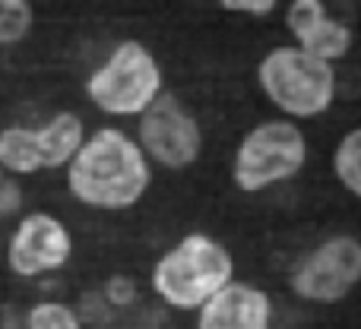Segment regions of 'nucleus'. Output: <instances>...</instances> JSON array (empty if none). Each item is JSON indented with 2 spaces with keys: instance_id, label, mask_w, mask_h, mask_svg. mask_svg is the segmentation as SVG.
Here are the masks:
<instances>
[{
  "instance_id": "obj_18",
  "label": "nucleus",
  "mask_w": 361,
  "mask_h": 329,
  "mask_svg": "<svg viewBox=\"0 0 361 329\" xmlns=\"http://www.w3.org/2000/svg\"><path fill=\"white\" fill-rule=\"evenodd\" d=\"M282 0H219V6L228 13H247V16H269L279 10Z\"/></svg>"
},
{
  "instance_id": "obj_14",
  "label": "nucleus",
  "mask_w": 361,
  "mask_h": 329,
  "mask_svg": "<svg viewBox=\"0 0 361 329\" xmlns=\"http://www.w3.org/2000/svg\"><path fill=\"white\" fill-rule=\"evenodd\" d=\"M35 10L29 0H0V48H16L29 38Z\"/></svg>"
},
{
  "instance_id": "obj_16",
  "label": "nucleus",
  "mask_w": 361,
  "mask_h": 329,
  "mask_svg": "<svg viewBox=\"0 0 361 329\" xmlns=\"http://www.w3.org/2000/svg\"><path fill=\"white\" fill-rule=\"evenodd\" d=\"M326 16H330V13H326L324 0H292V4L286 6V29L292 32L295 42H301V38L317 29Z\"/></svg>"
},
{
  "instance_id": "obj_17",
  "label": "nucleus",
  "mask_w": 361,
  "mask_h": 329,
  "mask_svg": "<svg viewBox=\"0 0 361 329\" xmlns=\"http://www.w3.org/2000/svg\"><path fill=\"white\" fill-rule=\"evenodd\" d=\"M25 209V187L23 178H13L0 168V222L6 218H19Z\"/></svg>"
},
{
  "instance_id": "obj_11",
  "label": "nucleus",
  "mask_w": 361,
  "mask_h": 329,
  "mask_svg": "<svg viewBox=\"0 0 361 329\" xmlns=\"http://www.w3.org/2000/svg\"><path fill=\"white\" fill-rule=\"evenodd\" d=\"M0 168L13 178H32V174L44 171V156L35 127L10 124L0 130Z\"/></svg>"
},
{
  "instance_id": "obj_9",
  "label": "nucleus",
  "mask_w": 361,
  "mask_h": 329,
  "mask_svg": "<svg viewBox=\"0 0 361 329\" xmlns=\"http://www.w3.org/2000/svg\"><path fill=\"white\" fill-rule=\"evenodd\" d=\"M273 301L263 288L231 279L197 311V329H269Z\"/></svg>"
},
{
  "instance_id": "obj_19",
  "label": "nucleus",
  "mask_w": 361,
  "mask_h": 329,
  "mask_svg": "<svg viewBox=\"0 0 361 329\" xmlns=\"http://www.w3.org/2000/svg\"><path fill=\"white\" fill-rule=\"evenodd\" d=\"M105 298H108V304H114V307H127L137 298V285H133V279H127V275H111L105 285Z\"/></svg>"
},
{
  "instance_id": "obj_5",
  "label": "nucleus",
  "mask_w": 361,
  "mask_h": 329,
  "mask_svg": "<svg viewBox=\"0 0 361 329\" xmlns=\"http://www.w3.org/2000/svg\"><path fill=\"white\" fill-rule=\"evenodd\" d=\"M159 57L137 38L118 42L111 54L89 73L86 99L108 118H140L165 92Z\"/></svg>"
},
{
  "instance_id": "obj_1",
  "label": "nucleus",
  "mask_w": 361,
  "mask_h": 329,
  "mask_svg": "<svg viewBox=\"0 0 361 329\" xmlns=\"http://www.w3.org/2000/svg\"><path fill=\"white\" fill-rule=\"evenodd\" d=\"M152 165L137 137L121 127H99L63 168L67 190L86 209H133L152 187Z\"/></svg>"
},
{
  "instance_id": "obj_7",
  "label": "nucleus",
  "mask_w": 361,
  "mask_h": 329,
  "mask_svg": "<svg viewBox=\"0 0 361 329\" xmlns=\"http://www.w3.org/2000/svg\"><path fill=\"white\" fill-rule=\"evenodd\" d=\"M288 285L307 304H336L361 285V241L330 235L295 263Z\"/></svg>"
},
{
  "instance_id": "obj_10",
  "label": "nucleus",
  "mask_w": 361,
  "mask_h": 329,
  "mask_svg": "<svg viewBox=\"0 0 361 329\" xmlns=\"http://www.w3.org/2000/svg\"><path fill=\"white\" fill-rule=\"evenodd\" d=\"M38 130V143H42V156H44V171H63L73 156L82 149L86 143V124L76 111H57L44 120Z\"/></svg>"
},
{
  "instance_id": "obj_12",
  "label": "nucleus",
  "mask_w": 361,
  "mask_h": 329,
  "mask_svg": "<svg viewBox=\"0 0 361 329\" xmlns=\"http://www.w3.org/2000/svg\"><path fill=\"white\" fill-rule=\"evenodd\" d=\"M352 42H355V35H352L349 25H345L343 19L326 16L317 29L307 32V35L301 38V42H295V44H301V48L311 51V54L320 57V61L336 63V61H343V57L352 51Z\"/></svg>"
},
{
  "instance_id": "obj_2",
  "label": "nucleus",
  "mask_w": 361,
  "mask_h": 329,
  "mask_svg": "<svg viewBox=\"0 0 361 329\" xmlns=\"http://www.w3.org/2000/svg\"><path fill=\"white\" fill-rule=\"evenodd\" d=\"M257 86L288 120L324 118L336 101V67L301 44H276L257 63Z\"/></svg>"
},
{
  "instance_id": "obj_6",
  "label": "nucleus",
  "mask_w": 361,
  "mask_h": 329,
  "mask_svg": "<svg viewBox=\"0 0 361 329\" xmlns=\"http://www.w3.org/2000/svg\"><path fill=\"white\" fill-rule=\"evenodd\" d=\"M137 143L146 159L165 171H184L203 156V127L193 111L171 92H162L137 118Z\"/></svg>"
},
{
  "instance_id": "obj_4",
  "label": "nucleus",
  "mask_w": 361,
  "mask_h": 329,
  "mask_svg": "<svg viewBox=\"0 0 361 329\" xmlns=\"http://www.w3.org/2000/svg\"><path fill=\"white\" fill-rule=\"evenodd\" d=\"M311 146L298 120L269 118L241 137L231 156V180L241 193H267L295 180L307 165Z\"/></svg>"
},
{
  "instance_id": "obj_15",
  "label": "nucleus",
  "mask_w": 361,
  "mask_h": 329,
  "mask_svg": "<svg viewBox=\"0 0 361 329\" xmlns=\"http://www.w3.org/2000/svg\"><path fill=\"white\" fill-rule=\"evenodd\" d=\"M25 329H82L80 314L63 301H38L25 314Z\"/></svg>"
},
{
  "instance_id": "obj_13",
  "label": "nucleus",
  "mask_w": 361,
  "mask_h": 329,
  "mask_svg": "<svg viewBox=\"0 0 361 329\" xmlns=\"http://www.w3.org/2000/svg\"><path fill=\"white\" fill-rule=\"evenodd\" d=\"M333 178L339 180L349 197L361 199V127L343 133V139L333 149Z\"/></svg>"
},
{
  "instance_id": "obj_8",
  "label": "nucleus",
  "mask_w": 361,
  "mask_h": 329,
  "mask_svg": "<svg viewBox=\"0 0 361 329\" xmlns=\"http://www.w3.org/2000/svg\"><path fill=\"white\" fill-rule=\"evenodd\" d=\"M73 256L67 222L51 212H23L6 237V266L19 279H38L63 269Z\"/></svg>"
},
{
  "instance_id": "obj_3",
  "label": "nucleus",
  "mask_w": 361,
  "mask_h": 329,
  "mask_svg": "<svg viewBox=\"0 0 361 329\" xmlns=\"http://www.w3.org/2000/svg\"><path fill=\"white\" fill-rule=\"evenodd\" d=\"M231 279H235V260L228 247L203 231L184 235L175 247L159 256L149 273V285L162 304L193 314Z\"/></svg>"
}]
</instances>
